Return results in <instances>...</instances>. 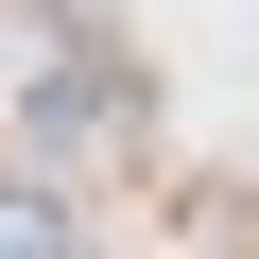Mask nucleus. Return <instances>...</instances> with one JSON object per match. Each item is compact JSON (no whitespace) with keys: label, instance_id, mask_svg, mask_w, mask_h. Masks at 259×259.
Returning <instances> with one entry per match:
<instances>
[{"label":"nucleus","instance_id":"nucleus-1","mask_svg":"<svg viewBox=\"0 0 259 259\" xmlns=\"http://www.w3.org/2000/svg\"><path fill=\"white\" fill-rule=\"evenodd\" d=\"M0 259H69V225H52L35 190H0Z\"/></svg>","mask_w":259,"mask_h":259}]
</instances>
